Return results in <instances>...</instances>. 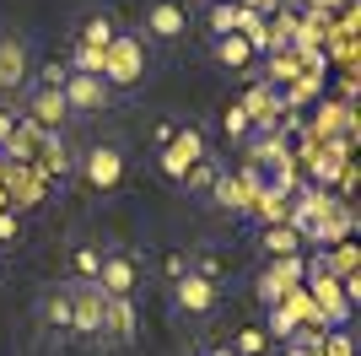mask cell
I'll list each match as a JSON object with an SVG mask.
<instances>
[{
  "instance_id": "cell-25",
  "label": "cell",
  "mask_w": 361,
  "mask_h": 356,
  "mask_svg": "<svg viewBox=\"0 0 361 356\" xmlns=\"http://www.w3.org/2000/svg\"><path fill=\"white\" fill-rule=\"evenodd\" d=\"M211 6H238V0H211Z\"/></svg>"
},
{
  "instance_id": "cell-23",
  "label": "cell",
  "mask_w": 361,
  "mask_h": 356,
  "mask_svg": "<svg viewBox=\"0 0 361 356\" xmlns=\"http://www.w3.org/2000/svg\"><path fill=\"white\" fill-rule=\"evenodd\" d=\"M167 275H173V281H178V275H189V259H183V254H167Z\"/></svg>"
},
{
  "instance_id": "cell-11",
  "label": "cell",
  "mask_w": 361,
  "mask_h": 356,
  "mask_svg": "<svg viewBox=\"0 0 361 356\" xmlns=\"http://www.w3.org/2000/svg\"><path fill=\"white\" fill-rule=\"evenodd\" d=\"M103 329H114V340H130V329H135L130 297H103Z\"/></svg>"
},
{
  "instance_id": "cell-22",
  "label": "cell",
  "mask_w": 361,
  "mask_h": 356,
  "mask_svg": "<svg viewBox=\"0 0 361 356\" xmlns=\"http://www.w3.org/2000/svg\"><path fill=\"white\" fill-rule=\"evenodd\" d=\"M318 345H324V351H329V356H350V340H345V335H340V329H334L329 340H318Z\"/></svg>"
},
{
  "instance_id": "cell-19",
  "label": "cell",
  "mask_w": 361,
  "mask_h": 356,
  "mask_svg": "<svg viewBox=\"0 0 361 356\" xmlns=\"http://www.w3.org/2000/svg\"><path fill=\"white\" fill-rule=\"evenodd\" d=\"M44 319L49 324H60V329H71V292H54L44 302Z\"/></svg>"
},
{
  "instance_id": "cell-18",
  "label": "cell",
  "mask_w": 361,
  "mask_h": 356,
  "mask_svg": "<svg viewBox=\"0 0 361 356\" xmlns=\"http://www.w3.org/2000/svg\"><path fill=\"white\" fill-rule=\"evenodd\" d=\"M248 130H254V124H248V114H243V103H232V108H226V114H221V135H226V141H243V135H248Z\"/></svg>"
},
{
  "instance_id": "cell-2",
  "label": "cell",
  "mask_w": 361,
  "mask_h": 356,
  "mask_svg": "<svg viewBox=\"0 0 361 356\" xmlns=\"http://www.w3.org/2000/svg\"><path fill=\"white\" fill-rule=\"evenodd\" d=\"M195 162H205V130L183 124V130L167 135V146H162V173L173 178V184H183V173H189Z\"/></svg>"
},
{
  "instance_id": "cell-9",
  "label": "cell",
  "mask_w": 361,
  "mask_h": 356,
  "mask_svg": "<svg viewBox=\"0 0 361 356\" xmlns=\"http://www.w3.org/2000/svg\"><path fill=\"white\" fill-rule=\"evenodd\" d=\"M173 302H178V313L205 319V313L216 308V286L205 281V275H178V281H173Z\"/></svg>"
},
{
  "instance_id": "cell-24",
  "label": "cell",
  "mask_w": 361,
  "mask_h": 356,
  "mask_svg": "<svg viewBox=\"0 0 361 356\" xmlns=\"http://www.w3.org/2000/svg\"><path fill=\"white\" fill-rule=\"evenodd\" d=\"M205 356H238V351H232V345H216V351H205Z\"/></svg>"
},
{
  "instance_id": "cell-8",
  "label": "cell",
  "mask_w": 361,
  "mask_h": 356,
  "mask_svg": "<svg viewBox=\"0 0 361 356\" xmlns=\"http://www.w3.org/2000/svg\"><path fill=\"white\" fill-rule=\"evenodd\" d=\"M81 173H87L92 189H114L124 178V151L119 146H92L87 157H81Z\"/></svg>"
},
{
  "instance_id": "cell-6",
  "label": "cell",
  "mask_w": 361,
  "mask_h": 356,
  "mask_svg": "<svg viewBox=\"0 0 361 356\" xmlns=\"http://www.w3.org/2000/svg\"><path fill=\"white\" fill-rule=\"evenodd\" d=\"M65 114H71V108H65L60 87H44V81H32V87H27V124H32V130H60Z\"/></svg>"
},
{
  "instance_id": "cell-5",
  "label": "cell",
  "mask_w": 361,
  "mask_h": 356,
  "mask_svg": "<svg viewBox=\"0 0 361 356\" xmlns=\"http://www.w3.org/2000/svg\"><path fill=\"white\" fill-rule=\"evenodd\" d=\"M60 92H65V108H71V114H92V108H103L108 97H114L103 76H87V71H65Z\"/></svg>"
},
{
  "instance_id": "cell-10",
  "label": "cell",
  "mask_w": 361,
  "mask_h": 356,
  "mask_svg": "<svg viewBox=\"0 0 361 356\" xmlns=\"http://www.w3.org/2000/svg\"><path fill=\"white\" fill-rule=\"evenodd\" d=\"M297 275H302V259H297V254H291V259H275V265L259 275V297H264V302H281L286 292H297V286H291Z\"/></svg>"
},
{
  "instance_id": "cell-21",
  "label": "cell",
  "mask_w": 361,
  "mask_h": 356,
  "mask_svg": "<svg viewBox=\"0 0 361 356\" xmlns=\"http://www.w3.org/2000/svg\"><path fill=\"white\" fill-rule=\"evenodd\" d=\"M16 232H22V222H16V210L6 206V210H0V243H11Z\"/></svg>"
},
{
  "instance_id": "cell-4",
  "label": "cell",
  "mask_w": 361,
  "mask_h": 356,
  "mask_svg": "<svg viewBox=\"0 0 361 356\" xmlns=\"http://www.w3.org/2000/svg\"><path fill=\"white\" fill-rule=\"evenodd\" d=\"M189 32V6L183 0H146V44H173Z\"/></svg>"
},
{
  "instance_id": "cell-7",
  "label": "cell",
  "mask_w": 361,
  "mask_h": 356,
  "mask_svg": "<svg viewBox=\"0 0 361 356\" xmlns=\"http://www.w3.org/2000/svg\"><path fill=\"white\" fill-rule=\"evenodd\" d=\"M27 71H32V49H27V38L0 32V92L27 87Z\"/></svg>"
},
{
  "instance_id": "cell-13",
  "label": "cell",
  "mask_w": 361,
  "mask_h": 356,
  "mask_svg": "<svg viewBox=\"0 0 361 356\" xmlns=\"http://www.w3.org/2000/svg\"><path fill=\"white\" fill-rule=\"evenodd\" d=\"M297 227L291 222H275V227H264V254H270V259H291V254H297Z\"/></svg>"
},
{
  "instance_id": "cell-14",
  "label": "cell",
  "mask_w": 361,
  "mask_h": 356,
  "mask_svg": "<svg viewBox=\"0 0 361 356\" xmlns=\"http://www.w3.org/2000/svg\"><path fill=\"white\" fill-rule=\"evenodd\" d=\"M226 345H232L238 356H264V351H270V335L254 329V324H243V329H232V340H226Z\"/></svg>"
},
{
  "instance_id": "cell-1",
  "label": "cell",
  "mask_w": 361,
  "mask_h": 356,
  "mask_svg": "<svg viewBox=\"0 0 361 356\" xmlns=\"http://www.w3.org/2000/svg\"><path fill=\"white\" fill-rule=\"evenodd\" d=\"M140 76H146V38H135V32H114V44L103 49V81H108V92L135 87Z\"/></svg>"
},
{
  "instance_id": "cell-16",
  "label": "cell",
  "mask_w": 361,
  "mask_h": 356,
  "mask_svg": "<svg viewBox=\"0 0 361 356\" xmlns=\"http://www.w3.org/2000/svg\"><path fill=\"white\" fill-rule=\"evenodd\" d=\"M216 178H221V167H216L211 157H205V162H195L189 173H183V184H189L195 194H211V189H216Z\"/></svg>"
},
{
  "instance_id": "cell-20",
  "label": "cell",
  "mask_w": 361,
  "mask_h": 356,
  "mask_svg": "<svg viewBox=\"0 0 361 356\" xmlns=\"http://www.w3.org/2000/svg\"><path fill=\"white\" fill-rule=\"evenodd\" d=\"M97 265H103V249H75V275H81V281H97Z\"/></svg>"
},
{
  "instance_id": "cell-17",
  "label": "cell",
  "mask_w": 361,
  "mask_h": 356,
  "mask_svg": "<svg viewBox=\"0 0 361 356\" xmlns=\"http://www.w3.org/2000/svg\"><path fill=\"white\" fill-rule=\"evenodd\" d=\"M205 22H211V38H226V32H238V6H211Z\"/></svg>"
},
{
  "instance_id": "cell-15",
  "label": "cell",
  "mask_w": 361,
  "mask_h": 356,
  "mask_svg": "<svg viewBox=\"0 0 361 356\" xmlns=\"http://www.w3.org/2000/svg\"><path fill=\"white\" fill-rule=\"evenodd\" d=\"M81 44L103 54V49L114 44V16H87V28H81Z\"/></svg>"
},
{
  "instance_id": "cell-12",
  "label": "cell",
  "mask_w": 361,
  "mask_h": 356,
  "mask_svg": "<svg viewBox=\"0 0 361 356\" xmlns=\"http://www.w3.org/2000/svg\"><path fill=\"white\" fill-rule=\"evenodd\" d=\"M211 49H216V59H221L226 71H243V65L254 59V44H248L243 32H226V38H211Z\"/></svg>"
},
{
  "instance_id": "cell-3",
  "label": "cell",
  "mask_w": 361,
  "mask_h": 356,
  "mask_svg": "<svg viewBox=\"0 0 361 356\" xmlns=\"http://www.w3.org/2000/svg\"><path fill=\"white\" fill-rule=\"evenodd\" d=\"M135 281H140V259L130 249H108L92 286H97L103 297H130V292H135Z\"/></svg>"
}]
</instances>
